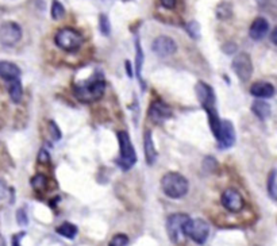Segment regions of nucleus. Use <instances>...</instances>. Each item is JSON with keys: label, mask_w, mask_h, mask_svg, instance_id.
Wrapping results in <instances>:
<instances>
[{"label": "nucleus", "mask_w": 277, "mask_h": 246, "mask_svg": "<svg viewBox=\"0 0 277 246\" xmlns=\"http://www.w3.org/2000/svg\"><path fill=\"white\" fill-rule=\"evenodd\" d=\"M161 188L166 196L170 199H181L188 193V180L177 172H169L164 175L161 180Z\"/></svg>", "instance_id": "nucleus-1"}, {"label": "nucleus", "mask_w": 277, "mask_h": 246, "mask_svg": "<svg viewBox=\"0 0 277 246\" xmlns=\"http://www.w3.org/2000/svg\"><path fill=\"white\" fill-rule=\"evenodd\" d=\"M104 89H106V83H104L103 77H95L93 80L87 81L84 84L76 85L74 87V93L76 96L85 103L89 102H95L99 100L104 95Z\"/></svg>", "instance_id": "nucleus-2"}, {"label": "nucleus", "mask_w": 277, "mask_h": 246, "mask_svg": "<svg viewBox=\"0 0 277 246\" xmlns=\"http://www.w3.org/2000/svg\"><path fill=\"white\" fill-rule=\"evenodd\" d=\"M116 137L119 142V158L116 164L123 170L130 169L137 162V154H135V149L131 143L130 135L127 134L126 131H119Z\"/></svg>", "instance_id": "nucleus-3"}, {"label": "nucleus", "mask_w": 277, "mask_h": 246, "mask_svg": "<svg viewBox=\"0 0 277 246\" xmlns=\"http://www.w3.org/2000/svg\"><path fill=\"white\" fill-rule=\"evenodd\" d=\"M54 42L60 49L73 53V52L80 49L81 45H83V35L74 29L64 27V29L57 31V34L54 37Z\"/></svg>", "instance_id": "nucleus-4"}, {"label": "nucleus", "mask_w": 277, "mask_h": 246, "mask_svg": "<svg viewBox=\"0 0 277 246\" xmlns=\"http://www.w3.org/2000/svg\"><path fill=\"white\" fill-rule=\"evenodd\" d=\"M191 219L187 214H181V212H177V214H172V215L168 218L166 220V233H168V237L173 243H181L185 239V226L188 220Z\"/></svg>", "instance_id": "nucleus-5"}, {"label": "nucleus", "mask_w": 277, "mask_h": 246, "mask_svg": "<svg viewBox=\"0 0 277 246\" xmlns=\"http://www.w3.org/2000/svg\"><path fill=\"white\" fill-rule=\"evenodd\" d=\"M185 235L197 245H203L210 235V225L202 218L189 219L185 226Z\"/></svg>", "instance_id": "nucleus-6"}, {"label": "nucleus", "mask_w": 277, "mask_h": 246, "mask_svg": "<svg viewBox=\"0 0 277 246\" xmlns=\"http://www.w3.org/2000/svg\"><path fill=\"white\" fill-rule=\"evenodd\" d=\"M233 70L241 81H247L253 75V62L249 54L239 53L233 60Z\"/></svg>", "instance_id": "nucleus-7"}, {"label": "nucleus", "mask_w": 277, "mask_h": 246, "mask_svg": "<svg viewBox=\"0 0 277 246\" xmlns=\"http://www.w3.org/2000/svg\"><path fill=\"white\" fill-rule=\"evenodd\" d=\"M22 38V29L15 22H4L0 26V43L4 46H14Z\"/></svg>", "instance_id": "nucleus-8"}, {"label": "nucleus", "mask_w": 277, "mask_h": 246, "mask_svg": "<svg viewBox=\"0 0 277 246\" xmlns=\"http://www.w3.org/2000/svg\"><path fill=\"white\" fill-rule=\"evenodd\" d=\"M215 138L218 139L220 149H229L235 143V129L230 120H220L219 129L216 131Z\"/></svg>", "instance_id": "nucleus-9"}, {"label": "nucleus", "mask_w": 277, "mask_h": 246, "mask_svg": "<svg viewBox=\"0 0 277 246\" xmlns=\"http://www.w3.org/2000/svg\"><path fill=\"white\" fill-rule=\"evenodd\" d=\"M152 50L158 57H169L177 52V43L170 37L160 35L152 43Z\"/></svg>", "instance_id": "nucleus-10"}, {"label": "nucleus", "mask_w": 277, "mask_h": 246, "mask_svg": "<svg viewBox=\"0 0 277 246\" xmlns=\"http://www.w3.org/2000/svg\"><path fill=\"white\" fill-rule=\"evenodd\" d=\"M222 204L227 211L239 212L243 210L245 202H243L242 195L234 188H227L222 193Z\"/></svg>", "instance_id": "nucleus-11"}, {"label": "nucleus", "mask_w": 277, "mask_h": 246, "mask_svg": "<svg viewBox=\"0 0 277 246\" xmlns=\"http://www.w3.org/2000/svg\"><path fill=\"white\" fill-rule=\"evenodd\" d=\"M195 91H196L197 99L204 107V110L215 107V93H214L210 85L203 83V81H199L196 87H195Z\"/></svg>", "instance_id": "nucleus-12"}, {"label": "nucleus", "mask_w": 277, "mask_h": 246, "mask_svg": "<svg viewBox=\"0 0 277 246\" xmlns=\"http://www.w3.org/2000/svg\"><path fill=\"white\" fill-rule=\"evenodd\" d=\"M172 116V110L168 104H165L161 100L154 102L149 108V118L153 120L154 123H161L164 120L169 119Z\"/></svg>", "instance_id": "nucleus-13"}, {"label": "nucleus", "mask_w": 277, "mask_h": 246, "mask_svg": "<svg viewBox=\"0 0 277 246\" xmlns=\"http://www.w3.org/2000/svg\"><path fill=\"white\" fill-rule=\"evenodd\" d=\"M268 31H269V23H268V20L265 18H256L253 20V23H251L250 29H249V35H250V38L254 39V41H260L268 34Z\"/></svg>", "instance_id": "nucleus-14"}, {"label": "nucleus", "mask_w": 277, "mask_h": 246, "mask_svg": "<svg viewBox=\"0 0 277 246\" xmlns=\"http://www.w3.org/2000/svg\"><path fill=\"white\" fill-rule=\"evenodd\" d=\"M250 93L254 97L260 99H268L274 95V87L266 81H258L250 87Z\"/></svg>", "instance_id": "nucleus-15"}, {"label": "nucleus", "mask_w": 277, "mask_h": 246, "mask_svg": "<svg viewBox=\"0 0 277 246\" xmlns=\"http://www.w3.org/2000/svg\"><path fill=\"white\" fill-rule=\"evenodd\" d=\"M143 149H145V160H146L147 165H153L158 157L157 149L153 142V135L152 131L145 133V138H143Z\"/></svg>", "instance_id": "nucleus-16"}, {"label": "nucleus", "mask_w": 277, "mask_h": 246, "mask_svg": "<svg viewBox=\"0 0 277 246\" xmlns=\"http://www.w3.org/2000/svg\"><path fill=\"white\" fill-rule=\"evenodd\" d=\"M0 77L6 81H12L19 79L20 77V69L10 61H0Z\"/></svg>", "instance_id": "nucleus-17"}, {"label": "nucleus", "mask_w": 277, "mask_h": 246, "mask_svg": "<svg viewBox=\"0 0 277 246\" xmlns=\"http://www.w3.org/2000/svg\"><path fill=\"white\" fill-rule=\"evenodd\" d=\"M251 111H253V114L257 118L264 120L270 115V106L266 102H264V100H257L251 106Z\"/></svg>", "instance_id": "nucleus-18"}, {"label": "nucleus", "mask_w": 277, "mask_h": 246, "mask_svg": "<svg viewBox=\"0 0 277 246\" xmlns=\"http://www.w3.org/2000/svg\"><path fill=\"white\" fill-rule=\"evenodd\" d=\"M8 93L10 97L14 103H19L23 96V89H22V84H20L19 79L10 81V87H8Z\"/></svg>", "instance_id": "nucleus-19"}, {"label": "nucleus", "mask_w": 277, "mask_h": 246, "mask_svg": "<svg viewBox=\"0 0 277 246\" xmlns=\"http://www.w3.org/2000/svg\"><path fill=\"white\" fill-rule=\"evenodd\" d=\"M56 231H57V234L62 235V237H65V238L73 239L77 235V231L79 230H77L76 225L65 222V223H62V225H60V226L56 229Z\"/></svg>", "instance_id": "nucleus-20"}, {"label": "nucleus", "mask_w": 277, "mask_h": 246, "mask_svg": "<svg viewBox=\"0 0 277 246\" xmlns=\"http://www.w3.org/2000/svg\"><path fill=\"white\" fill-rule=\"evenodd\" d=\"M233 15V8H231V4L229 3H220L218 7H216V16L219 19L224 20L231 18Z\"/></svg>", "instance_id": "nucleus-21"}, {"label": "nucleus", "mask_w": 277, "mask_h": 246, "mask_svg": "<svg viewBox=\"0 0 277 246\" xmlns=\"http://www.w3.org/2000/svg\"><path fill=\"white\" fill-rule=\"evenodd\" d=\"M31 185H33V188H34L35 191L42 192L47 187V179L43 176V175H35V176L31 179Z\"/></svg>", "instance_id": "nucleus-22"}, {"label": "nucleus", "mask_w": 277, "mask_h": 246, "mask_svg": "<svg viewBox=\"0 0 277 246\" xmlns=\"http://www.w3.org/2000/svg\"><path fill=\"white\" fill-rule=\"evenodd\" d=\"M268 192L270 198L277 200V170H272L268 179Z\"/></svg>", "instance_id": "nucleus-23"}, {"label": "nucleus", "mask_w": 277, "mask_h": 246, "mask_svg": "<svg viewBox=\"0 0 277 246\" xmlns=\"http://www.w3.org/2000/svg\"><path fill=\"white\" fill-rule=\"evenodd\" d=\"M51 14L52 18H53L54 20H60L64 18V15H65V8H64V6H62L58 0H53Z\"/></svg>", "instance_id": "nucleus-24"}, {"label": "nucleus", "mask_w": 277, "mask_h": 246, "mask_svg": "<svg viewBox=\"0 0 277 246\" xmlns=\"http://www.w3.org/2000/svg\"><path fill=\"white\" fill-rule=\"evenodd\" d=\"M137 66H135V70H137V75H138L139 80H142V76H141V72H142V62H143V53L142 47L139 45V41H137Z\"/></svg>", "instance_id": "nucleus-25"}, {"label": "nucleus", "mask_w": 277, "mask_h": 246, "mask_svg": "<svg viewBox=\"0 0 277 246\" xmlns=\"http://www.w3.org/2000/svg\"><path fill=\"white\" fill-rule=\"evenodd\" d=\"M129 245V237L124 234L114 235L108 243V246H127Z\"/></svg>", "instance_id": "nucleus-26"}, {"label": "nucleus", "mask_w": 277, "mask_h": 246, "mask_svg": "<svg viewBox=\"0 0 277 246\" xmlns=\"http://www.w3.org/2000/svg\"><path fill=\"white\" fill-rule=\"evenodd\" d=\"M99 24H100V31L102 34L108 35L111 33V24H110V20H108V16L102 14L100 18H99Z\"/></svg>", "instance_id": "nucleus-27"}, {"label": "nucleus", "mask_w": 277, "mask_h": 246, "mask_svg": "<svg viewBox=\"0 0 277 246\" xmlns=\"http://www.w3.org/2000/svg\"><path fill=\"white\" fill-rule=\"evenodd\" d=\"M187 31H188L189 35L193 37V38H199V35H200V26H199L197 22H189V23L187 24Z\"/></svg>", "instance_id": "nucleus-28"}, {"label": "nucleus", "mask_w": 277, "mask_h": 246, "mask_svg": "<svg viewBox=\"0 0 277 246\" xmlns=\"http://www.w3.org/2000/svg\"><path fill=\"white\" fill-rule=\"evenodd\" d=\"M49 126H51L52 135H53V138L56 139V141H58V139L61 138V131H60L58 126L56 125V122H54V120H51V122H49Z\"/></svg>", "instance_id": "nucleus-29"}, {"label": "nucleus", "mask_w": 277, "mask_h": 246, "mask_svg": "<svg viewBox=\"0 0 277 246\" xmlns=\"http://www.w3.org/2000/svg\"><path fill=\"white\" fill-rule=\"evenodd\" d=\"M16 219H18V223L19 225H22V226H26L27 225V215H26V211H24L23 208H20V210H18V212H16Z\"/></svg>", "instance_id": "nucleus-30"}, {"label": "nucleus", "mask_w": 277, "mask_h": 246, "mask_svg": "<svg viewBox=\"0 0 277 246\" xmlns=\"http://www.w3.org/2000/svg\"><path fill=\"white\" fill-rule=\"evenodd\" d=\"M38 161L43 162V164H47V162L51 161V156L47 153L45 149H41L38 153Z\"/></svg>", "instance_id": "nucleus-31"}, {"label": "nucleus", "mask_w": 277, "mask_h": 246, "mask_svg": "<svg viewBox=\"0 0 277 246\" xmlns=\"http://www.w3.org/2000/svg\"><path fill=\"white\" fill-rule=\"evenodd\" d=\"M162 7L168 8V10H172V8L176 7V0H161Z\"/></svg>", "instance_id": "nucleus-32"}, {"label": "nucleus", "mask_w": 277, "mask_h": 246, "mask_svg": "<svg viewBox=\"0 0 277 246\" xmlns=\"http://www.w3.org/2000/svg\"><path fill=\"white\" fill-rule=\"evenodd\" d=\"M235 49H237V46H235L234 43H227V45H224V47H223V50L227 54H233L235 52Z\"/></svg>", "instance_id": "nucleus-33"}, {"label": "nucleus", "mask_w": 277, "mask_h": 246, "mask_svg": "<svg viewBox=\"0 0 277 246\" xmlns=\"http://www.w3.org/2000/svg\"><path fill=\"white\" fill-rule=\"evenodd\" d=\"M23 235V233L22 234H16L12 237V246H22L20 245V237Z\"/></svg>", "instance_id": "nucleus-34"}, {"label": "nucleus", "mask_w": 277, "mask_h": 246, "mask_svg": "<svg viewBox=\"0 0 277 246\" xmlns=\"http://www.w3.org/2000/svg\"><path fill=\"white\" fill-rule=\"evenodd\" d=\"M270 41L277 45V27H274L273 31H272V34H270Z\"/></svg>", "instance_id": "nucleus-35"}, {"label": "nucleus", "mask_w": 277, "mask_h": 246, "mask_svg": "<svg viewBox=\"0 0 277 246\" xmlns=\"http://www.w3.org/2000/svg\"><path fill=\"white\" fill-rule=\"evenodd\" d=\"M4 195H6V188H4V185L0 183V199L4 198Z\"/></svg>", "instance_id": "nucleus-36"}]
</instances>
